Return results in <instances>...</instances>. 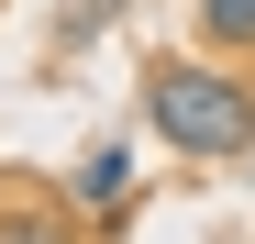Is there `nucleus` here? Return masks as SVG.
<instances>
[{
	"instance_id": "f257e3e1",
	"label": "nucleus",
	"mask_w": 255,
	"mask_h": 244,
	"mask_svg": "<svg viewBox=\"0 0 255 244\" xmlns=\"http://www.w3.org/2000/svg\"><path fill=\"white\" fill-rule=\"evenodd\" d=\"M144 122H155L178 155L211 167V155H244V144H255V89H244L222 56H155V67H144Z\"/></svg>"
},
{
	"instance_id": "f03ea898",
	"label": "nucleus",
	"mask_w": 255,
	"mask_h": 244,
	"mask_svg": "<svg viewBox=\"0 0 255 244\" xmlns=\"http://www.w3.org/2000/svg\"><path fill=\"white\" fill-rule=\"evenodd\" d=\"M67 200H78L89 222H111L122 200H133V144H89V155H78V178H67Z\"/></svg>"
},
{
	"instance_id": "7ed1b4c3",
	"label": "nucleus",
	"mask_w": 255,
	"mask_h": 244,
	"mask_svg": "<svg viewBox=\"0 0 255 244\" xmlns=\"http://www.w3.org/2000/svg\"><path fill=\"white\" fill-rule=\"evenodd\" d=\"M0 244H78V200H45V189H0Z\"/></svg>"
},
{
	"instance_id": "20e7f679",
	"label": "nucleus",
	"mask_w": 255,
	"mask_h": 244,
	"mask_svg": "<svg viewBox=\"0 0 255 244\" xmlns=\"http://www.w3.org/2000/svg\"><path fill=\"white\" fill-rule=\"evenodd\" d=\"M200 45L211 56H255V0H200Z\"/></svg>"
}]
</instances>
